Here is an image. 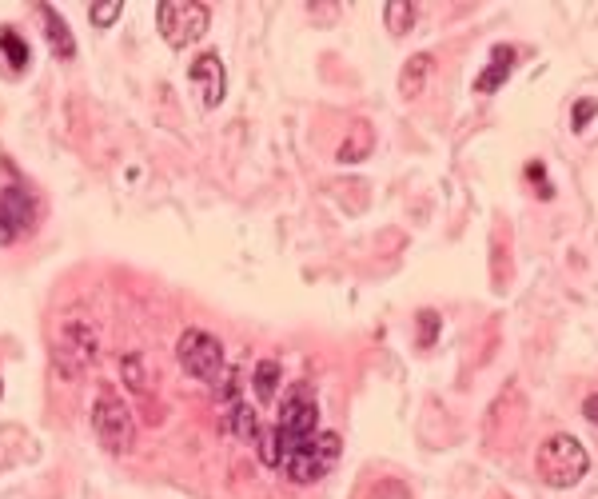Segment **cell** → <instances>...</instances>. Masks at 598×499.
I'll list each match as a JSON object with an SVG mask.
<instances>
[{
	"instance_id": "1",
	"label": "cell",
	"mask_w": 598,
	"mask_h": 499,
	"mask_svg": "<svg viewBox=\"0 0 598 499\" xmlns=\"http://www.w3.org/2000/svg\"><path fill=\"white\" fill-rule=\"evenodd\" d=\"M315 432H319V404H315L311 388H296L284 400L280 420L272 424V432H260V460L268 468H280L284 456H292L296 448H303Z\"/></svg>"
},
{
	"instance_id": "4",
	"label": "cell",
	"mask_w": 598,
	"mask_h": 499,
	"mask_svg": "<svg viewBox=\"0 0 598 499\" xmlns=\"http://www.w3.org/2000/svg\"><path fill=\"white\" fill-rule=\"evenodd\" d=\"M156 24H160V36L168 48H188L196 40H204L208 24H212V8L208 4H196V0H164L156 8Z\"/></svg>"
},
{
	"instance_id": "24",
	"label": "cell",
	"mask_w": 598,
	"mask_h": 499,
	"mask_svg": "<svg viewBox=\"0 0 598 499\" xmlns=\"http://www.w3.org/2000/svg\"><path fill=\"white\" fill-rule=\"evenodd\" d=\"M0 396H4V380H0Z\"/></svg>"
},
{
	"instance_id": "13",
	"label": "cell",
	"mask_w": 598,
	"mask_h": 499,
	"mask_svg": "<svg viewBox=\"0 0 598 499\" xmlns=\"http://www.w3.org/2000/svg\"><path fill=\"white\" fill-rule=\"evenodd\" d=\"M28 60H32L28 40L16 28H0V68H4V76H20L28 68Z\"/></svg>"
},
{
	"instance_id": "5",
	"label": "cell",
	"mask_w": 598,
	"mask_h": 499,
	"mask_svg": "<svg viewBox=\"0 0 598 499\" xmlns=\"http://www.w3.org/2000/svg\"><path fill=\"white\" fill-rule=\"evenodd\" d=\"M176 360H180V368H184L192 380H200V384H216V380L228 372L224 344H220L212 332H204V328H188V332L180 336Z\"/></svg>"
},
{
	"instance_id": "8",
	"label": "cell",
	"mask_w": 598,
	"mask_h": 499,
	"mask_svg": "<svg viewBox=\"0 0 598 499\" xmlns=\"http://www.w3.org/2000/svg\"><path fill=\"white\" fill-rule=\"evenodd\" d=\"M188 80H192V92L200 96L204 108H220V104H224L228 72H224L220 52H200V56L188 64Z\"/></svg>"
},
{
	"instance_id": "22",
	"label": "cell",
	"mask_w": 598,
	"mask_h": 499,
	"mask_svg": "<svg viewBox=\"0 0 598 499\" xmlns=\"http://www.w3.org/2000/svg\"><path fill=\"white\" fill-rule=\"evenodd\" d=\"M527 176L539 184V196H543V200H551V184H547V176H543V164H539V160H531V164H527Z\"/></svg>"
},
{
	"instance_id": "9",
	"label": "cell",
	"mask_w": 598,
	"mask_h": 499,
	"mask_svg": "<svg viewBox=\"0 0 598 499\" xmlns=\"http://www.w3.org/2000/svg\"><path fill=\"white\" fill-rule=\"evenodd\" d=\"M100 352V332L92 320H64L60 324V356H72L76 368L92 364Z\"/></svg>"
},
{
	"instance_id": "12",
	"label": "cell",
	"mask_w": 598,
	"mask_h": 499,
	"mask_svg": "<svg viewBox=\"0 0 598 499\" xmlns=\"http://www.w3.org/2000/svg\"><path fill=\"white\" fill-rule=\"evenodd\" d=\"M431 72H435V56H431V52L407 56V64L399 68V96H403V100H415V96L423 92V84H427Z\"/></svg>"
},
{
	"instance_id": "14",
	"label": "cell",
	"mask_w": 598,
	"mask_h": 499,
	"mask_svg": "<svg viewBox=\"0 0 598 499\" xmlns=\"http://www.w3.org/2000/svg\"><path fill=\"white\" fill-rule=\"evenodd\" d=\"M228 432L236 436V440H244V444H252V440H260V420H256V412L244 404V400H232L228 404Z\"/></svg>"
},
{
	"instance_id": "11",
	"label": "cell",
	"mask_w": 598,
	"mask_h": 499,
	"mask_svg": "<svg viewBox=\"0 0 598 499\" xmlns=\"http://www.w3.org/2000/svg\"><path fill=\"white\" fill-rule=\"evenodd\" d=\"M511 68H515V48H511V44H495L487 68H483L479 80H475V92H499V88L507 84Z\"/></svg>"
},
{
	"instance_id": "2",
	"label": "cell",
	"mask_w": 598,
	"mask_h": 499,
	"mask_svg": "<svg viewBox=\"0 0 598 499\" xmlns=\"http://www.w3.org/2000/svg\"><path fill=\"white\" fill-rule=\"evenodd\" d=\"M535 468H539L543 484H551V488H575L591 472V456H587V448L575 436L555 432V436L543 440V448L535 456Z\"/></svg>"
},
{
	"instance_id": "17",
	"label": "cell",
	"mask_w": 598,
	"mask_h": 499,
	"mask_svg": "<svg viewBox=\"0 0 598 499\" xmlns=\"http://www.w3.org/2000/svg\"><path fill=\"white\" fill-rule=\"evenodd\" d=\"M367 152H371V132H367V124H363V128H355L351 140L339 148V160H343V164H355V160H363Z\"/></svg>"
},
{
	"instance_id": "21",
	"label": "cell",
	"mask_w": 598,
	"mask_h": 499,
	"mask_svg": "<svg viewBox=\"0 0 598 499\" xmlns=\"http://www.w3.org/2000/svg\"><path fill=\"white\" fill-rule=\"evenodd\" d=\"M595 112H598V100H579V104H575V116H571V128H575V132H587V124L595 120Z\"/></svg>"
},
{
	"instance_id": "3",
	"label": "cell",
	"mask_w": 598,
	"mask_h": 499,
	"mask_svg": "<svg viewBox=\"0 0 598 499\" xmlns=\"http://www.w3.org/2000/svg\"><path fill=\"white\" fill-rule=\"evenodd\" d=\"M92 432L100 440V448H108L112 456H128L136 444V416L132 408L120 400V392L104 388L92 404Z\"/></svg>"
},
{
	"instance_id": "7",
	"label": "cell",
	"mask_w": 598,
	"mask_h": 499,
	"mask_svg": "<svg viewBox=\"0 0 598 499\" xmlns=\"http://www.w3.org/2000/svg\"><path fill=\"white\" fill-rule=\"evenodd\" d=\"M36 220H40V200L28 188L12 184L0 192V244H20L36 228Z\"/></svg>"
},
{
	"instance_id": "16",
	"label": "cell",
	"mask_w": 598,
	"mask_h": 499,
	"mask_svg": "<svg viewBox=\"0 0 598 499\" xmlns=\"http://www.w3.org/2000/svg\"><path fill=\"white\" fill-rule=\"evenodd\" d=\"M280 372H284L280 360H260V364H256V396H260L264 404L276 396V388H280Z\"/></svg>"
},
{
	"instance_id": "15",
	"label": "cell",
	"mask_w": 598,
	"mask_h": 499,
	"mask_svg": "<svg viewBox=\"0 0 598 499\" xmlns=\"http://www.w3.org/2000/svg\"><path fill=\"white\" fill-rule=\"evenodd\" d=\"M383 24H387V32L407 36L411 24H415V4H411V0H391V4L383 8Z\"/></svg>"
},
{
	"instance_id": "19",
	"label": "cell",
	"mask_w": 598,
	"mask_h": 499,
	"mask_svg": "<svg viewBox=\"0 0 598 499\" xmlns=\"http://www.w3.org/2000/svg\"><path fill=\"white\" fill-rule=\"evenodd\" d=\"M120 12H124V4H120V0H100V4H92V8H88V20H92L96 28H108V24H116V20H120Z\"/></svg>"
},
{
	"instance_id": "18",
	"label": "cell",
	"mask_w": 598,
	"mask_h": 499,
	"mask_svg": "<svg viewBox=\"0 0 598 499\" xmlns=\"http://www.w3.org/2000/svg\"><path fill=\"white\" fill-rule=\"evenodd\" d=\"M120 368H124V380H128V388H132V392H148V376H144V360H140L136 352H128V356L120 360Z\"/></svg>"
},
{
	"instance_id": "20",
	"label": "cell",
	"mask_w": 598,
	"mask_h": 499,
	"mask_svg": "<svg viewBox=\"0 0 598 499\" xmlns=\"http://www.w3.org/2000/svg\"><path fill=\"white\" fill-rule=\"evenodd\" d=\"M439 340V312H419V348H431Z\"/></svg>"
},
{
	"instance_id": "6",
	"label": "cell",
	"mask_w": 598,
	"mask_h": 499,
	"mask_svg": "<svg viewBox=\"0 0 598 499\" xmlns=\"http://www.w3.org/2000/svg\"><path fill=\"white\" fill-rule=\"evenodd\" d=\"M339 452H343V440L335 432H315L303 448H296L292 456H284L280 472L292 484H315V480H323L339 464Z\"/></svg>"
},
{
	"instance_id": "23",
	"label": "cell",
	"mask_w": 598,
	"mask_h": 499,
	"mask_svg": "<svg viewBox=\"0 0 598 499\" xmlns=\"http://www.w3.org/2000/svg\"><path fill=\"white\" fill-rule=\"evenodd\" d=\"M583 416L598 428V396H587V400H583Z\"/></svg>"
},
{
	"instance_id": "10",
	"label": "cell",
	"mask_w": 598,
	"mask_h": 499,
	"mask_svg": "<svg viewBox=\"0 0 598 499\" xmlns=\"http://www.w3.org/2000/svg\"><path fill=\"white\" fill-rule=\"evenodd\" d=\"M40 20H44V36H48L52 56L72 60V56H76V36H72V28L64 24V16H60L52 4H40Z\"/></svg>"
}]
</instances>
